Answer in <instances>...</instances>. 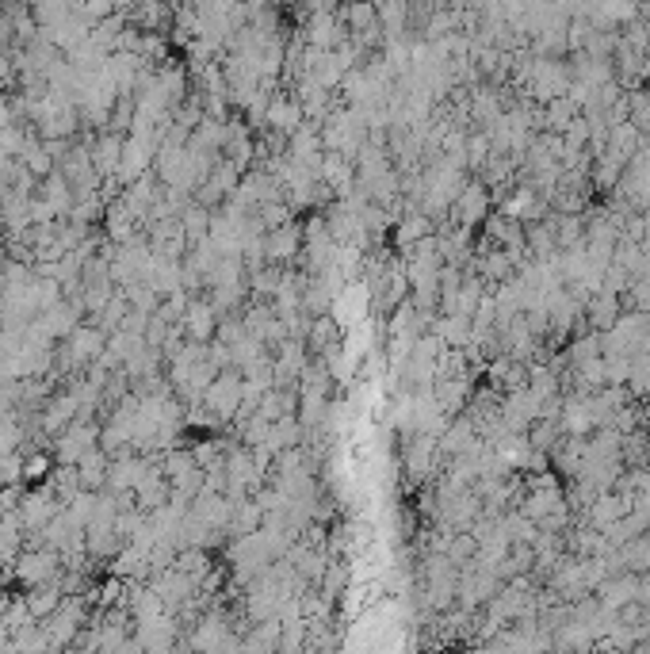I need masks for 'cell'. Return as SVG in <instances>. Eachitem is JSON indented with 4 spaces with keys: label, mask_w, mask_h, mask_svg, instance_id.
Listing matches in <instances>:
<instances>
[{
    "label": "cell",
    "mask_w": 650,
    "mask_h": 654,
    "mask_svg": "<svg viewBox=\"0 0 650 654\" xmlns=\"http://www.w3.org/2000/svg\"><path fill=\"white\" fill-rule=\"evenodd\" d=\"M295 249H299V234H295L291 222L280 226V230H272L268 241H264V257H272V261H287V257H295Z\"/></svg>",
    "instance_id": "7"
},
{
    "label": "cell",
    "mask_w": 650,
    "mask_h": 654,
    "mask_svg": "<svg viewBox=\"0 0 650 654\" xmlns=\"http://www.w3.org/2000/svg\"><path fill=\"white\" fill-rule=\"evenodd\" d=\"M43 471H46V459L43 456H31V463H23V475H27V479H39Z\"/></svg>",
    "instance_id": "10"
},
{
    "label": "cell",
    "mask_w": 650,
    "mask_h": 654,
    "mask_svg": "<svg viewBox=\"0 0 650 654\" xmlns=\"http://www.w3.org/2000/svg\"><path fill=\"white\" fill-rule=\"evenodd\" d=\"M65 597H62V589L58 586H39V589H31L27 593V612H31V620H46V616H54L58 612V605H62Z\"/></svg>",
    "instance_id": "6"
},
{
    "label": "cell",
    "mask_w": 650,
    "mask_h": 654,
    "mask_svg": "<svg viewBox=\"0 0 650 654\" xmlns=\"http://www.w3.org/2000/svg\"><path fill=\"white\" fill-rule=\"evenodd\" d=\"M62 567L58 551L50 547H39V551H23L16 559V578H20L27 589H39V586H54V574Z\"/></svg>",
    "instance_id": "1"
},
{
    "label": "cell",
    "mask_w": 650,
    "mask_h": 654,
    "mask_svg": "<svg viewBox=\"0 0 650 654\" xmlns=\"http://www.w3.org/2000/svg\"><path fill=\"white\" fill-rule=\"evenodd\" d=\"M616 318H620V295L601 291V295L589 299V322L601 329V333H608V329L616 326Z\"/></svg>",
    "instance_id": "5"
},
{
    "label": "cell",
    "mask_w": 650,
    "mask_h": 654,
    "mask_svg": "<svg viewBox=\"0 0 650 654\" xmlns=\"http://www.w3.org/2000/svg\"><path fill=\"white\" fill-rule=\"evenodd\" d=\"M184 329L192 333L195 341H207L211 337V329H215V310L207 303H192L184 310Z\"/></svg>",
    "instance_id": "8"
},
{
    "label": "cell",
    "mask_w": 650,
    "mask_h": 654,
    "mask_svg": "<svg viewBox=\"0 0 650 654\" xmlns=\"http://www.w3.org/2000/svg\"><path fill=\"white\" fill-rule=\"evenodd\" d=\"M92 165H96V173L108 176L111 169H119L123 165V138H100V146L92 153Z\"/></svg>",
    "instance_id": "9"
},
{
    "label": "cell",
    "mask_w": 650,
    "mask_h": 654,
    "mask_svg": "<svg viewBox=\"0 0 650 654\" xmlns=\"http://www.w3.org/2000/svg\"><path fill=\"white\" fill-rule=\"evenodd\" d=\"M65 341H69L65 345V364H88V360H96L100 352L108 349L100 329H73Z\"/></svg>",
    "instance_id": "4"
},
{
    "label": "cell",
    "mask_w": 650,
    "mask_h": 654,
    "mask_svg": "<svg viewBox=\"0 0 650 654\" xmlns=\"http://www.w3.org/2000/svg\"><path fill=\"white\" fill-rule=\"evenodd\" d=\"M241 394H245L241 379H234V375H215V383L203 391V406L215 417H234Z\"/></svg>",
    "instance_id": "3"
},
{
    "label": "cell",
    "mask_w": 650,
    "mask_h": 654,
    "mask_svg": "<svg viewBox=\"0 0 650 654\" xmlns=\"http://www.w3.org/2000/svg\"><path fill=\"white\" fill-rule=\"evenodd\" d=\"M486 211H490L486 184H482V180H467V184H463V192H459V199L452 203L455 222H459L463 230H471V226H478V222L486 218Z\"/></svg>",
    "instance_id": "2"
}]
</instances>
